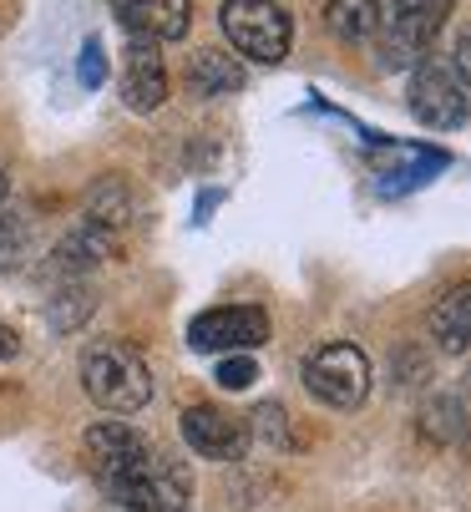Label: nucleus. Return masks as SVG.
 Returning <instances> with one entry per match:
<instances>
[{
	"mask_svg": "<svg viewBox=\"0 0 471 512\" xmlns=\"http://www.w3.org/2000/svg\"><path fill=\"white\" fill-rule=\"evenodd\" d=\"M82 391L112 411V416H132L152 401V371L142 365L137 350L117 345V340H102L82 355Z\"/></svg>",
	"mask_w": 471,
	"mask_h": 512,
	"instance_id": "f257e3e1",
	"label": "nucleus"
},
{
	"mask_svg": "<svg viewBox=\"0 0 471 512\" xmlns=\"http://www.w3.org/2000/svg\"><path fill=\"white\" fill-rule=\"evenodd\" d=\"M304 391L320 406L355 411L370 396V360H365V350L350 345V340H330L320 350H309L304 355Z\"/></svg>",
	"mask_w": 471,
	"mask_h": 512,
	"instance_id": "f03ea898",
	"label": "nucleus"
},
{
	"mask_svg": "<svg viewBox=\"0 0 471 512\" xmlns=\"http://www.w3.org/2000/svg\"><path fill=\"white\" fill-rule=\"evenodd\" d=\"M218 26L233 41V51L249 56V61H264V66L284 61L289 46H294V21L274 6V0H223Z\"/></svg>",
	"mask_w": 471,
	"mask_h": 512,
	"instance_id": "7ed1b4c3",
	"label": "nucleus"
},
{
	"mask_svg": "<svg viewBox=\"0 0 471 512\" xmlns=\"http://www.w3.org/2000/svg\"><path fill=\"white\" fill-rule=\"evenodd\" d=\"M456 0H385L380 11V31H385V61L390 66H411L421 61V51L441 36V26L451 21Z\"/></svg>",
	"mask_w": 471,
	"mask_h": 512,
	"instance_id": "20e7f679",
	"label": "nucleus"
},
{
	"mask_svg": "<svg viewBox=\"0 0 471 512\" xmlns=\"http://www.w3.org/2000/svg\"><path fill=\"white\" fill-rule=\"evenodd\" d=\"M406 102H411V117L421 127H431V132L466 127V117H471L466 82L456 77V66H446V61H416Z\"/></svg>",
	"mask_w": 471,
	"mask_h": 512,
	"instance_id": "39448f33",
	"label": "nucleus"
},
{
	"mask_svg": "<svg viewBox=\"0 0 471 512\" xmlns=\"http://www.w3.org/2000/svg\"><path fill=\"white\" fill-rule=\"evenodd\" d=\"M147 457H152V447L142 442V431H132L127 421H97L87 431V462H92V472H97V482L107 492L122 487L127 477H137L147 467Z\"/></svg>",
	"mask_w": 471,
	"mask_h": 512,
	"instance_id": "423d86ee",
	"label": "nucleus"
},
{
	"mask_svg": "<svg viewBox=\"0 0 471 512\" xmlns=\"http://www.w3.org/2000/svg\"><path fill=\"white\" fill-rule=\"evenodd\" d=\"M269 340V315L259 305H218L188 325L193 350H259Z\"/></svg>",
	"mask_w": 471,
	"mask_h": 512,
	"instance_id": "0eeeda50",
	"label": "nucleus"
},
{
	"mask_svg": "<svg viewBox=\"0 0 471 512\" xmlns=\"http://www.w3.org/2000/svg\"><path fill=\"white\" fill-rule=\"evenodd\" d=\"M183 442L203 462H239L249 452V421L223 406H188L183 411Z\"/></svg>",
	"mask_w": 471,
	"mask_h": 512,
	"instance_id": "6e6552de",
	"label": "nucleus"
},
{
	"mask_svg": "<svg viewBox=\"0 0 471 512\" xmlns=\"http://www.w3.org/2000/svg\"><path fill=\"white\" fill-rule=\"evenodd\" d=\"M122 102L132 112H157L168 102V71H163V56H157V41L132 31V46H127V71H122Z\"/></svg>",
	"mask_w": 471,
	"mask_h": 512,
	"instance_id": "1a4fd4ad",
	"label": "nucleus"
},
{
	"mask_svg": "<svg viewBox=\"0 0 471 512\" xmlns=\"http://www.w3.org/2000/svg\"><path fill=\"white\" fill-rule=\"evenodd\" d=\"M426 330H431V340H436L446 355L471 350V284H466V279H461V284H451L446 295L431 305Z\"/></svg>",
	"mask_w": 471,
	"mask_h": 512,
	"instance_id": "9d476101",
	"label": "nucleus"
},
{
	"mask_svg": "<svg viewBox=\"0 0 471 512\" xmlns=\"http://www.w3.org/2000/svg\"><path fill=\"white\" fill-rule=\"evenodd\" d=\"M122 16H127V31H142V36H152L157 46H163V41H183L188 36L193 0H132Z\"/></svg>",
	"mask_w": 471,
	"mask_h": 512,
	"instance_id": "9b49d317",
	"label": "nucleus"
},
{
	"mask_svg": "<svg viewBox=\"0 0 471 512\" xmlns=\"http://www.w3.org/2000/svg\"><path fill=\"white\" fill-rule=\"evenodd\" d=\"M188 92L193 97H233L244 92V66L233 61L228 51H198L193 66H188Z\"/></svg>",
	"mask_w": 471,
	"mask_h": 512,
	"instance_id": "f8f14e48",
	"label": "nucleus"
},
{
	"mask_svg": "<svg viewBox=\"0 0 471 512\" xmlns=\"http://www.w3.org/2000/svg\"><path fill=\"white\" fill-rule=\"evenodd\" d=\"M325 26L340 41H350V46L375 41L380 36V0H330V6H325Z\"/></svg>",
	"mask_w": 471,
	"mask_h": 512,
	"instance_id": "ddd939ff",
	"label": "nucleus"
},
{
	"mask_svg": "<svg viewBox=\"0 0 471 512\" xmlns=\"http://www.w3.org/2000/svg\"><path fill=\"white\" fill-rule=\"evenodd\" d=\"M461 431H466V411H461V396H431L421 406V436L436 447H451L461 442Z\"/></svg>",
	"mask_w": 471,
	"mask_h": 512,
	"instance_id": "4468645a",
	"label": "nucleus"
},
{
	"mask_svg": "<svg viewBox=\"0 0 471 512\" xmlns=\"http://www.w3.org/2000/svg\"><path fill=\"white\" fill-rule=\"evenodd\" d=\"M31 239H36L31 218H26V213H16V208H0V274H11V269H21V264H26Z\"/></svg>",
	"mask_w": 471,
	"mask_h": 512,
	"instance_id": "2eb2a0df",
	"label": "nucleus"
},
{
	"mask_svg": "<svg viewBox=\"0 0 471 512\" xmlns=\"http://www.w3.org/2000/svg\"><path fill=\"white\" fill-rule=\"evenodd\" d=\"M87 315H92V289H87V284H76V279L61 284V289H56V300H51V325L66 335V330L82 325Z\"/></svg>",
	"mask_w": 471,
	"mask_h": 512,
	"instance_id": "dca6fc26",
	"label": "nucleus"
},
{
	"mask_svg": "<svg viewBox=\"0 0 471 512\" xmlns=\"http://www.w3.org/2000/svg\"><path fill=\"white\" fill-rule=\"evenodd\" d=\"M213 381H218L223 391H249V386L259 381V365H254V355H249V350H233L228 360H218Z\"/></svg>",
	"mask_w": 471,
	"mask_h": 512,
	"instance_id": "f3484780",
	"label": "nucleus"
},
{
	"mask_svg": "<svg viewBox=\"0 0 471 512\" xmlns=\"http://www.w3.org/2000/svg\"><path fill=\"white\" fill-rule=\"evenodd\" d=\"M102 77H107L102 41H87V46H82V87H102Z\"/></svg>",
	"mask_w": 471,
	"mask_h": 512,
	"instance_id": "a211bd4d",
	"label": "nucleus"
},
{
	"mask_svg": "<svg viewBox=\"0 0 471 512\" xmlns=\"http://www.w3.org/2000/svg\"><path fill=\"white\" fill-rule=\"evenodd\" d=\"M254 421H259V431L269 436V442H289V431H284V411H279V406H259V416H254Z\"/></svg>",
	"mask_w": 471,
	"mask_h": 512,
	"instance_id": "6ab92c4d",
	"label": "nucleus"
},
{
	"mask_svg": "<svg viewBox=\"0 0 471 512\" xmlns=\"http://www.w3.org/2000/svg\"><path fill=\"white\" fill-rule=\"evenodd\" d=\"M456 77H461V82L471 87V26H466V31L456 36Z\"/></svg>",
	"mask_w": 471,
	"mask_h": 512,
	"instance_id": "aec40b11",
	"label": "nucleus"
},
{
	"mask_svg": "<svg viewBox=\"0 0 471 512\" xmlns=\"http://www.w3.org/2000/svg\"><path fill=\"white\" fill-rule=\"evenodd\" d=\"M16 350H21V335H16L11 325H0V360H11Z\"/></svg>",
	"mask_w": 471,
	"mask_h": 512,
	"instance_id": "412c9836",
	"label": "nucleus"
},
{
	"mask_svg": "<svg viewBox=\"0 0 471 512\" xmlns=\"http://www.w3.org/2000/svg\"><path fill=\"white\" fill-rule=\"evenodd\" d=\"M6 188H11V183H6V173H0V198H6Z\"/></svg>",
	"mask_w": 471,
	"mask_h": 512,
	"instance_id": "4be33fe9",
	"label": "nucleus"
},
{
	"mask_svg": "<svg viewBox=\"0 0 471 512\" xmlns=\"http://www.w3.org/2000/svg\"><path fill=\"white\" fill-rule=\"evenodd\" d=\"M112 6H122V11H127V6H132V0H112Z\"/></svg>",
	"mask_w": 471,
	"mask_h": 512,
	"instance_id": "5701e85b",
	"label": "nucleus"
}]
</instances>
